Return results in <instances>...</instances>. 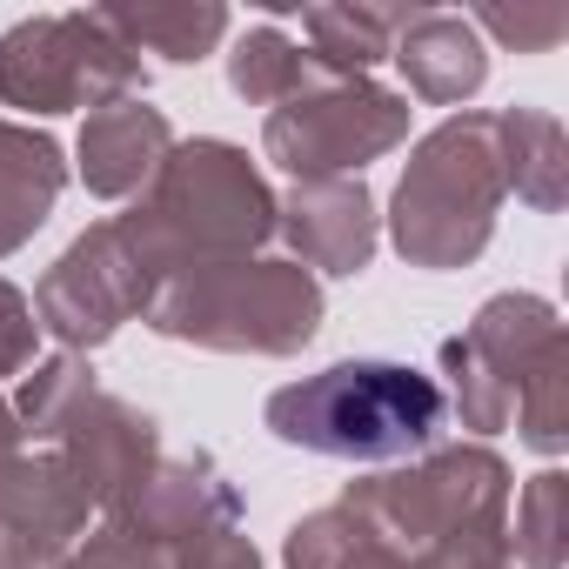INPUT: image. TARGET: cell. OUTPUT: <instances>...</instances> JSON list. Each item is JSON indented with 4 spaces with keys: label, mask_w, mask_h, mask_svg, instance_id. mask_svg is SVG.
<instances>
[{
    "label": "cell",
    "mask_w": 569,
    "mask_h": 569,
    "mask_svg": "<svg viewBox=\"0 0 569 569\" xmlns=\"http://www.w3.org/2000/svg\"><path fill=\"white\" fill-rule=\"evenodd\" d=\"M114 234L134 254V268L161 289L181 268L261 254L274 241V188L261 181L248 148L221 134H194L168 148V161L134 194V208L114 214Z\"/></svg>",
    "instance_id": "1"
},
{
    "label": "cell",
    "mask_w": 569,
    "mask_h": 569,
    "mask_svg": "<svg viewBox=\"0 0 569 569\" xmlns=\"http://www.w3.org/2000/svg\"><path fill=\"white\" fill-rule=\"evenodd\" d=\"M261 422L289 449H309V456H329V462L396 469V462L442 442L449 402H442L436 376L416 369V362L349 356V362H329V369H316L289 389H274Z\"/></svg>",
    "instance_id": "2"
},
{
    "label": "cell",
    "mask_w": 569,
    "mask_h": 569,
    "mask_svg": "<svg viewBox=\"0 0 569 569\" xmlns=\"http://www.w3.org/2000/svg\"><path fill=\"white\" fill-rule=\"evenodd\" d=\"M329 296L309 268L289 254H241V261H201L168 274L148 296V329L161 342H188L208 356H274L289 362L322 336Z\"/></svg>",
    "instance_id": "3"
},
{
    "label": "cell",
    "mask_w": 569,
    "mask_h": 569,
    "mask_svg": "<svg viewBox=\"0 0 569 569\" xmlns=\"http://www.w3.org/2000/svg\"><path fill=\"white\" fill-rule=\"evenodd\" d=\"M502 201L509 188H502V154H496V114L462 108L409 148L382 221L409 268L449 274V268H469L496 241Z\"/></svg>",
    "instance_id": "4"
},
{
    "label": "cell",
    "mask_w": 569,
    "mask_h": 569,
    "mask_svg": "<svg viewBox=\"0 0 569 569\" xmlns=\"http://www.w3.org/2000/svg\"><path fill=\"white\" fill-rule=\"evenodd\" d=\"M509 462L489 442H436L396 469H376L342 489V509H356L376 536L396 549H436L449 536L509 529Z\"/></svg>",
    "instance_id": "5"
},
{
    "label": "cell",
    "mask_w": 569,
    "mask_h": 569,
    "mask_svg": "<svg viewBox=\"0 0 569 569\" xmlns=\"http://www.w3.org/2000/svg\"><path fill=\"white\" fill-rule=\"evenodd\" d=\"M148 88V61L108 28L101 8L81 14H28L0 34V101L48 121L101 101H128Z\"/></svg>",
    "instance_id": "6"
},
{
    "label": "cell",
    "mask_w": 569,
    "mask_h": 569,
    "mask_svg": "<svg viewBox=\"0 0 569 569\" xmlns=\"http://www.w3.org/2000/svg\"><path fill=\"white\" fill-rule=\"evenodd\" d=\"M409 94L382 88L376 74H309L302 94L268 108L261 121V154L289 181H329V174H362L369 161L396 154L409 141Z\"/></svg>",
    "instance_id": "7"
},
{
    "label": "cell",
    "mask_w": 569,
    "mask_h": 569,
    "mask_svg": "<svg viewBox=\"0 0 569 569\" xmlns=\"http://www.w3.org/2000/svg\"><path fill=\"white\" fill-rule=\"evenodd\" d=\"M148 296H154V281L134 268L114 221H94L88 234H74L54 254V268L41 274V289L28 302H34L41 336H54L68 356H94L101 342H114L128 322L148 316Z\"/></svg>",
    "instance_id": "8"
},
{
    "label": "cell",
    "mask_w": 569,
    "mask_h": 569,
    "mask_svg": "<svg viewBox=\"0 0 569 569\" xmlns=\"http://www.w3.org/2000/svg\"><path fill=\"white\" fill-rule=\"evenodd\" d=\"M48 449L74 469V482L88 489V502L114 522V516L141 496L148 469L161 462V422H154L141 402L94 389V396H81V409L54 429Z\"/></svg>",
    "instance_id": "9"
},
{
    "label": "cell",
    "mask_w": 569,
    "mask_h": 569,
    "mask_svg": "<svg viewBox=\"0 0 569 569\" xmlns=\"http://www.w3.org/2000/svg\"><path fill=\"white\" fill-rule=\"evenodd\" d=\"M274 234L289 241V261L309 268L316 281L362 274L382 248V208L362 174H329V181H289L274 194Z\"/></svg>",
    "instance_id": "10"
},
{
    "label": "cell",
    "mask_w": 569,
    "mask_h": 569,
    "mask_svg": "<svg viewBox=\"0 0 569 569\" xmlns=\"http://www.w3.org/2000/svg\"><path fill=\"white\" fill-rule=\"evenodd\" d=\"M88 489L54 449H14L0 456V549L14 569H54L88 536Z\"/></svg>",
    "instance_id": "11"
},
{
    "label": "cell",
    "mask_w": 569,
    "mask_h": 569,
    "mask_svg": "<svg viewBox=\"0 0 569 569\" xmlns=\"http://www.w3.org/2000/svg\"><path fill=\"white\" fill-rule=\"evenodd\" d=\"M114 522L134 529L141 542H154L161 556H174L181 542H201V536H214V529H241V489L228 482V469H221L214 456H201V449L168 456V449H161V462L148 469L141 496H134Z\"/></svg>",
    "instance_id": "12"
},
{
    "label": "cell",
    "mask_w": 569,
    "mask_h": 569,
    "mask_svg": "<svg viewBox=\"0 0 569 569\" xmlns=\"http://www.w3.org/2000/svg\"><path fill=\"white\" fill-rule=\"evenodd\" d=\"M174 148V128L161 108H148V94H128V101H101L88 108L81 121V141H74V174L94 201H134L154 168L168 161Z\"/></svg>",
    "instance_id": "13"
},
{
    "label": "cell",
    "mask_w": 569,
    "mask_h": 569,
    "mask_svg": "<svg viewBox=\"0 0 569 569\" xmlns=\"http://www.w3.org/2000/svg\"><path fill=\"white\" fill-rule=\"evenodd\" d=\"M389 61L402 68L409 94L429 101V108H462V101H476L482 81H489V48H482V34H476L462 14H449V8H409V21H402Z\"/></svg>",
    "instance_id": "14"
},
{
    "label": "cell",
    "mask_w": 569,
    "mask_h": 569,
    "mask_svg": "<svg viewBox=\"0 0 569 569\" xmlns=\"http://www.w3.org/2000/svg\"><path fill=\"white\" fill-rule=\"evenodd\" d=\"M68 188V148L34 121H0V261L21 254Z\"/></svg>",
    "instance_id": "15"
},
{
    "label": "cell",
    "mask_w": 569,
    "mask_h": 569,
    "mask_svg": "<svg viewBox=\"0 0 569 569\" xmlns=\"http://www.w3.org/2000/svg\"><path fill=\"white\" fill-rule=\"evenodd\" d=\"M462 342L476 349V362L509 389V409H516V389L562 349V316L549 296H529V289H509V296H489L476 309V322L462 329Z\"/></svg>",
    "instance_id": "16"
},
{
    "label": "cell",
    "mask_w": 569,
    "mask_h": 569,
    "mask_svg": "<svg viewBox=\"0 0 569 569\" xmlns=\"http://www.w3.org/2000/svg\"><path fill=\"white\" fill-rule=\"evenodd\" d=\"M496 154H502V188L522 208L562 214V201H569V134L549 108H502L496 114Z\"/></svg>",
    "instance_id": "17"
},
{
    "label": "cell",
    "mask_w": 569,
    "mask_h": 569,
    "mask_svg": "<svg viewBox=\"0 0 569 569\" xmlns=\"http://www.w3.org/2000/svg\"><path fill=\"white\" fill-rule=\"evenodd\" d=\"M101 14L141 61L154 54V61H174V68L208 61L234 28V14L221 0H161V8H101Z\"/></svg>",
    "instance_id": "18"
},
{
    "label": "cell",
    "mask_w": 569,
    "mask_h": 569,
    "mask_svg": "<svg viewBox=\"0 0 569 569\" xmlns=\"http://www.w3.org/2000/svg\"><path fill=\"white\" fill-rule=\"evenodd\" d=\"M281 569H416L409 549H396L389 536H376L356 509L329 502L316 516H302L281 542Z\"/></svg>",
    "instance_id": "19"
},
{
    "label": "cell",
    "mask_w": 569,
    "mask_h": 569,
    "mask_svg": "<svg viewBox=\"0 0 569 569\" xmlns=\"http://www.w3.org/2000/svg\"><path fill=\"white\" fill-rule=\"evenodd\" d=\"M402 21L409 8H302L309 61L322 74H369L376 61H389Z\"/></svg>",
    "instance_id": "20"
},
{
    "label": "cell",
    "mask_w": 569,
    "mask_h": 569,
    "mask_svg": "<svg viewBox=\"0 0 569 569\" xmlns=\"http://www.w3.org/2000/svg\"><path fill=\"white\" fill-rule=\"evenodd\" d=\"M309 74H316L309 48H302L296 34H281L274 21L248 28V34L228 48V88H234L248 108H281L289 94L309 88Z\"/></svg>",
    "instance_id": "21"
},
{
    "label": "cell",
    "mask_w": 569,
    "mask_h": 569,
    "mask_svg": "<svg viewBox=\"0 0 569 569\" xmlns=\"http://www.w3.org/2000/svg\"><path fill=\"white\" fill-rule=\"evenodd\" d=\"M101 389V376H94V362L88 356H48V362H34L28 376H21V389H14V422H21V436L34 442V449H48L54 442V429L81 409V396H94Z\"/></svg>",
    "instance_id": "22"
},
{
    "label": "cell",
    "mask_w": 569,
    "mask_h": 569,
    "mask_svg": "<svg viewBox=\"0 0 569 569\" xmlns=\"http://www.w3.org/2000/svg\"><path fill=\"white\" fill-rule=\"evenodd\" d=\"M509 556L522 569H562L569 556V476L562 469H536L516 496V529H509Z\"/></svg>",
    "instance_id": "23"
},
{
    "label": "cell",
    "mask_w": 569,
    "mask_h": 569,
    "mask_svg": "<svg viewBox=\"0 0 569 569\" xmlns=\"http://www.w3.org/2000/svg\"><path fill=\"white\" fill-rule=\"evenodd\" d=\"M436 389H442L449 416H456L469 436H496V429L509 422V389L476 362V349H469L462 336H449V342L436 349Z\"/></svg>",
    "instance_id": "24"
},
{
    "label": "cell",
    "mask_w": 569,
    "mask_h": 569,
    "mask_svg": "<svg viewBox=\"0 0 569 569\" xmlns=\"http://www.w3.org/2000/svg\"><path fill=\"white\" fill-rule=\"evenodd\" d=\"M516 429H522V442L536 449V456H562L569 449V342L516 389Z\"/></svg>",
    "instance_id": "25"
},
{
    "label": "cell",
    "mask_w": 569,
    "mask_h": 569,
    "mask_svg": "<svg viewBox=\"0 0 569 569\" xmlns=\"http://www.w3.org/2000/svg\"><path fill=\"white\" fill-rule=\"evenodd\" d=\"M476 34H496L502 48H516V54H549L562 34H569V8L562 0H529V8H476V14H462Z\"/></svg>",
    "instance_id": "26"
},
{
    "label": "cell",
    "mask_w": 569,
    "mask_h": 569,
    "mask_svg": "<svg viewBox=\"0 0 569 569\" xmlns=\"http://www.w3.org/2000/svg\"><path fill=\"white\" fill-rule=\"evenodd\" d=\"M54 569H168V556L154 549V542H141L134 529H121V522H101V529H88Z\"/></svg>",
    "instance_id": "27"
},
{
    "label": "cell",
    "mask_w": 569,
    "mask_h": 569,
    "mask_svg": "<svg viewBox=\"0 0 569 569\" xmlns=\"http://www.w3.org/2000/svg\"><path fill=\"white\" fill-rule=\"evenodd\" d=\"M34 349H41V322H34V302L0 281V376H28L34 369Z\"/></svg>",
    "instance_id": "28"
},
{
    "label": "cell",
    "mask_w": 569,
    "mask_h": 569,
    "mask_svg": "<svg viewBox=\"0 0 569 569\" xmlns=\"http://www.w3.org/2000/svg\"><path fill=\"white\" fill-rule=\"evenodd\" d=\"M168 569H261V556H254V542L241 529H214L201 542H181L168 556Z\"/></svg>",
    "instance_id": "29"
},
{
    "label": "cell",
    "mask_w": 569,
    "mask_h": 569,
    "mask_svg": "<svg viewBox=\"0 0 569 569\" xmlns=\"http://www.w3.org/2000/svg\"><path fill=\"white\" fill-rule=\"evenodd\" d=\"M14 449H28V436H21V422H14V402L0 396V456H14Z\"/></svg>",
    "instance_id": "30"
},
{
    "label": "cell",
    "mask_w": 569,
    "mask_h": 569,
    "mask_svg": "<svg viewBox=\"0 0 569 569\" xmlns=\"http://www.w3.org/2000/svg\"><path fill=\"white\" fill-rule=\"evenodd\" d=\"M0 569H14V556H8V549H0Z\"/></svg>",
    "instance_id": "31"
}]
</instances>
